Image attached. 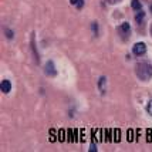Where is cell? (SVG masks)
<instances>
[{
  "mask_svg": "<svg viewBox=\"0 0 152 152\" xmlns=\"http://www.w3.org/2000/svg\"><path fill=\"white\" fill-rule=\"evenodd\" d=\"M44 73L48 77H56L57 75V70H56V66H54V61H51V60L47 61L46 66H44Z\"/></svg>",
  "mask_w": 152,
  "mask_h": 152,
  "instance_id": "cell-3",
  "label": "cell"
},
{
  "mask_svg": "<svg viewBox=\"0 0 152 152\" xmlns=\"http://www.w3.org/2000/svg\"><path fill=\"white\" fill-rule=\"evenodd\" d=\"M91 30H93V33L95 34V36H98V23H97V21H93V23H91Z\"/></svg>",
  "mask_w": 152,
  "mask_h": 152,
  "instance_id": "cell-11",
  "label": "cell"
},
{
  "mask_svg": "<svg viewBox=\"0 0 152 152\" xmlns=\"http://www.w3.org/2000/svg\"><path fill=\"white\" fill-rule=\"evenodd\" d=\"M144 19H145V12H142V10H138V13L135 14V21H137L138 24H141V23L144 21Z\"/></svg>",
  "mask_w": 152,
  "mask_h": 152,
  "instance_id": "cell-8",
  "label": "cell"
},
{
  "mask_svg": "<svg viewBox=\"0 0 152 152\" xmlns=\"http://www.w3.org/2000/svg\"><path fill=\"white\" fill-rule=\"evenodd\" d=\"M149 12H151V14H152V4L149 6Z\"/></svg>",
  "mask_w": 152,
  "mask_h": 152,
  "instance_id": "cell-17",
  "label": "cell"
},
{
  "mask_svg": "<svg viewBox=\"0 0 152 152\" xmlns=\"http://www.w3.org/2000/svg\"><path fill=\"white\" fill-rule=\"evenodd\" d=\"M30 44H31V50H33L36 63H40V56H39V53H37V48H36V40H34V34H31V41H30Z\"/></svg>",
  "mask_w": 152,
  "mask_h": 152,
  "instance_id": "cell-6",
  "label": "cell"
},
{
  "mask_svg": "<svg viewBox=\"0 0 152 152\" xmlns=\"http://www.w3.org/2000/svg\"><path fill=\"white\" fill-rule=\"evenodd\" d=\"M149 33H151V37H152V24H151V27H149Z\"/></svg>",
  "mask_w": 152,
  "mask_h": 152,
  "instance_id": "cell-16",
  "label": "cell"
},
{
  "mask_svg": "<svg viewBox=\"0 0 152 152\" xmlns=\"http://www.w3.org/2000/svg\"><path fill=\"white\" fill-rule=\"evenodd\" d=\"M135 74L141 81H149L152 78V66L146 61L138 63L135 66Z\"/></svg>",
  "mask_w": 152,
  "mask_h": 152,
  "instance_id": "cell-1",
  "label": "cell"
},
{
  "mask_svg": "<svg viewBox=\"0 0 152 152\" xmlns=\"http://www.w3.org/2000/svg\"><path fill=\"white\" fill-rule=\"evenodd\" d=\"M132 53L135 56H144L146 53V44L145 43H135L132 47Z\"/></svg>",
  "mask_w": 152,
  "mask_h": 152,
  "instance_id": "cell-4",
  "label": "cell"
},
{
  "mask_svg": "<svg viewBox=\"0 0 152 152\" xmlns=\"http://www.w3.org/2000/svg\"><path fill=\"white\" fill-rule=\"evenodd\" d=\"M70 3L73 4V6H75L78 10H81L83 7H84V4H86V1L84 0H70Z\"/></svg>",
  "mask_w": 152,
  "mask_h": 152,
  "instance_id": "cell-10",
  "label": "cell"
},
{
  "mask_svg": "<svg viewBox=\"0 0 152 152\" xmlns=\"http://www.w3.org/2000/svg\"><path fill=\"white\" fill-rule=\"evenodd\" d=\"M0 90H1L3 94H9L12 91V83H10L9 80H3L1 84H0Z\"/></svg>",
  "mask_w": 152,
  "mask_h": 152,
  "instance_id": "cell-5",
  "label": "cell"
},
{
  "mask_svg": "<svg viewBox=\"0 0 152 152\" xmlns=\"http://www.w3.org/2000/svg\"><path fill=\"white\" fill-rule=\"evenodd\" d=\"M88 151H90V152L97 151V145H95V144H91V145H90V149H88Z\"/></svg>",
  "mask_w": 152,
  "mask_h": 152,
  "instance_id": "cell-15",
  "label": "cell"
},
{
  "mask_svg": "<svg viewBox=\"0 0 152 152\" xmlns=\"http://www.w3.org/2000/svg\"><path fill=\"white\" fill-rule=\"evenodd\" d=\"M131 7L132 10L138 12V10H142V4H141V0H132L131 1Z\"/></svg>",
  "mask_w": 152,
  "mask_h": 152,
  "instance_id": "cell-9",
  "label": "cell"
},
{
  "mask_svg": "<svg viewBox=\"0 0 152 152\" xmlns=\"http://www.w3.org/2000/svg\"><path fill=\"white\" fill-rule=\"evenodd\" d=\"M105 84H107V77H99L98 80V88H99V91H101V94H104L105 93Z\"/></svg>",
  "mask_w": 152,
  "mask_h": 152,
  "instance_id": "cell-7",
  "label": "cell"
},
{
  "mask_svg": "<svg viewBox=\"0 0 152 152\" xmlns=\"http://www.w3.org/2000/svg\"><path fill=\"white\" fill-rule=\"evenodd\" d=\"M146 111H148V114H149V115H152V99L148 102V105H146Z\"/></svg>",
  "mask_w": 152,
  "mask_h": 152,
  "instance_id": "cell-13",
  "label": "cell"
},
{
  "mask_svg": "<svg viewBox=\"0 0 152 152\" xmlns=\"http://www.w3.org/2000/svg\"><path fill=\"white\" fill-rule=\"evenodd\" d=\"M117 31H118V34L122 37L124 40H126L129 36H131V26H129V23H122V24H119L118 27H117Z\"/></svg>",
  "mask_w": 152,
  "mask_h": 152,
  "instance_id": "cell-2",
  "label": "cell"
},
{
  "mask_svg": "<svg viewBox=\"0 0 152 152\" xmlns=\"http://www.w3.org/2000/svg\"><path fill=\"white\" fill-rule=\"evenodd\" d=\"M4 34H6V37L9 40H12L13 39V30H10V28H7V27H4Z\"/></svg>",
  "mask_w": 152,
  "mask_h": 152,
  "instance_id": "cell-12",
  "label": "cell"
},
{
  "mask_svg": "<svg viewBox=\"0 0 152 152\" xmlns=\"http://www.w3.org/2000/svg\"><path fill=\"white\" fill-rule=\"evenodd\" d=\"M108 4H118V3H121L122 0H105Z\"/></svg>",
  "mask_w": 152,
  "mask_h": 152,
  "instance_id": "cell-14",
  "label": "cell"
}]
</instances>
